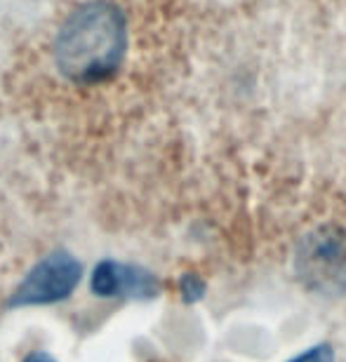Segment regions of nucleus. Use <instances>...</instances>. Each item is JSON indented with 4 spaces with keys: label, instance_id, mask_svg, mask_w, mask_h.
<instances>
[{
    "label": "nucleus",
    "instance_id": "1",
    "mask_svg": "<svg viewBox=\"0 0 346 362\" xmlns=\"http://www.w3.org/2000/svg\"><path fill=\"white\" fill-rule=\"evenodd\" d=\"M127 49V24L120 10L104 0L85 3L69 14L54 40V62L76 85L111 78Z\"/></svg>",
    "mask_w": 346,
    "mask_h": 362
},
{
    "label": "nucleus",
    "instance_id": "2",
    "mask_svg": "<svg viewBox=\"0 0 346 362\" xmlns=\"http://www.w3.org/2000/svg\"><path fill=\"white\" fill-rule=\"evenodd\" d=\"M294 273L308 292L318 296L346 294V230L323 226L301 238L294 252Z\"/></svg>",
    "mask_w": 346,
    "mask_h": 362
},
{
    "label": "nucleus",
    "instance_id": "3",
    "mask_svg": "<svg viewBox=\"0 0 346 362\" xmlns=\"http://www.w3.org/2000/svg\"><path fill=\"white\" fill-rule=\"evenodd\" d=\"M81 280V264L67 252H54L45 257L26 275L12 296V306H38L54 303L74 292Z\"/></svg>",
    "mask_w": 346,
    "mask_h": 362
},
{
    "label": "nucleus",
    "instance_id": "4",
    "mask_svg": "<svg viewBox=\"0 0 346 362\" xmlns=\"http://www.w3.org/2000/svg\"><path fill=\"white\" fill-rule=\"evenodd\" d=\"M92 289L99 296H154L158 287L154 275L132 269V266L102 262L92 275Z\"/></svg>",
    "mask_w": 346,
    "mask_h": 362
},
{
    "label": "nucleus",
    "instance_id": "5",
    "mask_svg": "<svg viewBox=\"0 0 346 362\" xmlns=\"http://www.w3.org/2000/svg\"><path fill=\"white\" fill-rule=\"evenodd\" d=\"M287 362H337V358H335V349L330 344H316Z\"/></svg>",
    "mask_w": 346,
    "mask_h": 362
},
{
    "label": "nucleus",
    "instance_id": "6",
    "mask_svg": "<svg viewBox=\"0 0 346 362\" xmlns=\"http://www.w3.org/2000/svg\"><path fill=\"white\" fill-rule=\"evenodd\" d=\"M203 292H205L203 280H198L196 275H184V278H182V294H184L186 301L203 299Z\"/></svg>",
    "mask_w": 346,
    "mask_h": 362
},
{
    "label": "nucleus",
    "instance_id": "7",
    "mask_svg": "<svg viewBox=\"0 0 346 362\" xmlns=\"http://www.w3.org/2000/svg\"><path fill=\"white\" fill-rule=\"evenodd\" d=\"M24 362H54L50 356H45V353H33V356H28Z\"/></svg>",
    "mask_w": 346,
    "mask_h": 362
}]
</instances>
